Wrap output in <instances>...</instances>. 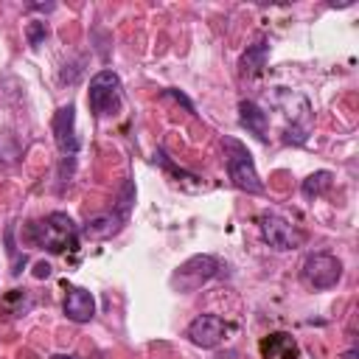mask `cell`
Masks as SVG:
<instances>
[{
	"label": "cell",
	"mask_w": 359,
	"mask_h": 359,
	"mask_svg": "<svg viewBox=\"0 0 359 359\" xmlns=\"http://www.w3.org/2000/svg\"><path fill=\"white\" fill-rule=\"evenodd\" d=\"M25 36H28V45L31 48H39L45 42V36H48V25L39 22V20H34V22L25 25Z\"/></svg>",
	"instance_id": "obj_16"
},
{
	"label": "cell",
	"mask_w": 359,
	"mask_h": 359,
	"mask_svg": "<svg viewBox=\"0 0 359 359\" xmlns=\"http://www.w3.org/2000/svg\"><path fill=\"white\" fill-rule=\"evenodd\" d=\"M216 269H219V261H216V258H210V255H194V258H188V261L174 272L171 286L180 289V292H194V289H199L202 283H208V280L216 275Z\"/></svg>",
	"instance_id": "obj_5"
},
{
	"label": "cell",
	"mask_w": 359,
	"mask_h": 359,
	"mask_svg": "<svg viewBox=\"0 0 359 359\" xmlns=\"http://www.w3.org/2000/svg\"><path fill=\"white\" fill-rule=\"evenodd\" d=\"M25 241L45 247L48 252H65V250H76L79 244V230L73 224V219L67 213H50L39 222H31L25 227Z\"/></svg>",
	"instance_id": "obj_1"
},
{
	"label": "cell",
	"mask_w": 359,
	"mask_h": 359,
	"mask_svg": "<svg viewBox=\"0 0 359 359\" xmlns=\"http://www.w3.org/2000/svg\"><path fill=\"white\" fill-rule=\"evenodd\" d=\"M258 348H261V359H300V348H297L294 337L286 331L266 334Z\"/></svg>",
	"instance_id": "obj_11"
},
{
	"label": "cell",
	"mask_w": 359,
	"mask_h": 359,
	"mask_svg": "<svg viewBox=\"0 0 359 359\" xmlns=\"http://www.w3.org/2000/svg\"><path fill=\"white\" fill-rule=\"evenodd\" d=\"M115 230H118V219H115L112 213H107V216H95V219H90V222L84 224V233H87V236H93V238L112 236Z\"/></svg>",
	"instance_id": "obj_15"
},
{
	"label": "cell",
	"mask_w": 359,
	"mask_h": 359,
	"mask_svg": "<svg viewBox=\"0 0 359 359\" xmlns=\"http://www.w3.org/2000/svg\"><path fill=\"white\" fill-rule=\"evenodd\" d=\"M227 334V323L216 314H199L191 325H188V339L199 348H216Z\"/></svg>",
	"instance_id": "obj_8"
},
{
	"label": "cell",
	"mask_w": 359,
	"mask_h": 359,
	"mask_svg": "<svg viewBox=\"0 0 359 359\" xmlns=\"http://www.w3.org/2000/svg\"><path fill=\"white\" fill-rule=\"evenodd\" d=\"M87 104L93 109V115L104 118L118 112L121 107V79L112 70H101L90 79V90H87Z\"/></svg>",
	"instance_id": "obj_3"
},
{
	"label": "cell",
	"mask_w": 359,
	"mask_h": 359,
	"mask_svg": "<svg viewBox=\"0 0 359 359\" xmlns=\"http://www.w3.org/2000/svg\"><path fill=\"white\" fill-rule=\"evenodd\" d=\"M258 224H261L264 241L269 247H275V250H294V247L303 244V233L294 224H289L286 219L275 216V213H261L258 216Z\"/></svg>",
	"instance_id": "obj_7"
},
{
	"label": "cell",
	"mask_w": 359,
	"mask_h": 359,
	"mask_svg": "<svg viewBox=\"0 0 359 359\" xmlns=\"http://www.w3.org/2000/svg\"><path fill=\"white\" fill-rule=\"evenodd\" d=\"M266 53H269L266 39H258L255 45H250V48H247V53L241 56V76L255 79V76L264 70V65H266Z\"/></svg>",
	"instance_id": "obj_13"
},
{
	"label": "cell",
	"mask_w": 359,
	"mask_h": 359,
	"mask_svg": "<svg viewBox=\"0 0 359 359\" xmlns=\"http://www.w3.org/2000/svg\"><path fill=\"white\" fill-rule=\"evenodd\" d=\"M303 278L314 289H331L342 278V264L328 252H314L303 261Z\"/></svg>",
	"instance_id": "obj_6"
},
{
	"label": "cell",
	"mask_w": 359,
	"mask_h": 359,
	"mask_svg": "<svg viewBox=\"0 0 359 359\" xmlns=\"http://www.w3.org/2000/svg\"><path fill=\"white\" fill-rule=\"evenodd\" d=\"M224 146H227V174H230V180H233V185L236 188H241V191H247V194H261L264 191V182L258 180V171H255V165H252V157H250V151L238 143V140H224Z\"/></svg>",
	"instance_id": "obj_4"
},
{
	"label": "cell",
	"mask_w": 359,
	"mask_h": 359,
	"mask_svg": "<svg viewBox=\"0 0 359 359\" xmlns=\"http://www.w3.org/2000/svg\"><path fill=\"white\" fill-rule=\"evenodd\" d=\"M331 182H334V174H331V171H314V174H309V177L303 180L300 191H303L306 199H314V196L325 194V191L331 188Z\"/></svg>",
	"instance_id": "obj_14"
},
{
	"label": "cell",
	"mask_w": 359,
	"mask_h": 359,
	"mask_svg": "<svg viewBox=\"0 0 359 359\" xmlns=\"http://www.w3.org/2000/svg\"><path fill=\"white\" fill-rule=\"evenodd\" d=\"M342 359H359V351H356V348H351V351H348Z\"/></svg>",
	"instance_id": "obj_19"
},
{
	"label": "cell",
	"mask_w": 359,
	"mask_h": 359,
	"mask_svg": "<svg viewBox=\"0 0 359 359\" xmlns=\"http://www.w3.org/2000/svg\"><path fill=\"white\" fill-rule=\"evenodd\" d=\"M53 137L62 154H76L79 151V137H76V107H59L53 115Z\"/></svg>",
	"instance_id": "obj_9"
},
{
	"label": "cell",
	"mask_w": 359,
	"mask_h": 359,
	"mask_svg": "<svg viewBox=\"0 0 359 359\" xmlns=\"http://www.w3.org/2000/svg\"><path fill=\"white\" fill-rule=\"evenodd\" d=\"M216 359H241V356H238V353H236V351H227V353H219V356H216Z\"/></svg>",
	"instance_id": "obj_18"
},
{
	"label": "cell",
	"mask_w": 359,
	"mask_h": 359,
	"mask_svg": "<svg viewBox=\"0 0 359 359\" xmlns=\"http://www.w3.org/2000/svg\"><path fill=\"white\" fill-rule=\"evenodd\" d=\"M238 121L247 132H252L258 140H266V132H269V118L266 112L255 104V101H241L238 104Z\"/></svg>",
	"instance_id": "obj_12"
},
{
	"label": "cell",
	"mask_w": 359,
	"mask_h": 359,
	"mask_svg": "<svg viewBox=\"0 0 359 359\" xmlns=\"http://www.w3.org/2000/svg\"><path fill=\"white\" fill-rule=\"evenodd\" d=\"M65 314L67 320L73 323H90L93 314H95V297L93 292L81 289V286H67V294H65Z\"/></svg>",
	"instance_id": "obj_10"
},
{
	"label": "cell",
	"mask_w": 359,
	"mask_h": 359,
	"mask_svg": "<svg viewBox=\"0 0 359 359\" xmlns=\"http://www.w3.org/2000/svg\"><path fill=\"white\" fill-rule=\"evenodd\" d=\"M34 275H36V278H48V275H50V264H45V261H39V264L34 266Z\"/></svg>",
	"instance_id": "obj_17"
},
{
	"label": "cell",
	"mask_w": 359,
	"mask_h": 359,
	"mask_svg": "<svg viewBox=\"0 0 359 359\" xmlns=\"http://www.w3.org/2000/svg\"><path fill=\"white\" fill-rule=\"evenodd\" d=\"M272 107H278L286 118V129H283V140L286 143H306L309 132H311V104L306 95H300L297 90H286V87H278L272 93Z\"/></svg>",
	"instance_id": "obj_2"
}]
</instances>
